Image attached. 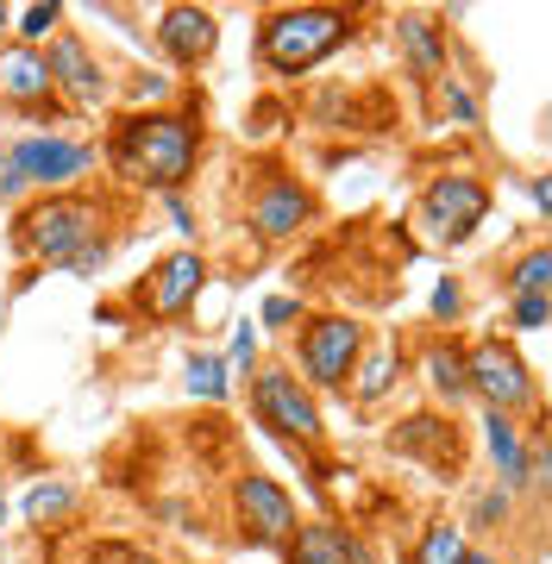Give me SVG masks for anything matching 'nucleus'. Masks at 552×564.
Listing matches in <instances>:
<instances>
[{
  "label": "nucleus",
  "instance_id": "f257e3e1",
  "mask_svg": "<svg viewBox=\"0 0 552 564\" xmlns=\"http://www.w3.org/2000/svg\"><path fill=\"white\" fill-rule=\"evenodd\" d=\"M132 207L139 195L95 182L63 195H25L20 207H7V258H20V270L39 276H101L132 232Z\"/></svg>",
  "mask_w": 552,
  "mask_h": 564
},
{
  "label": "nucleus",
  "instance_id": "f03ea898",
  "mask_svg": "<svg viewBox=\"0 0 552 564\" xmlns=\"http://www.w3.org/2000/svg\"><path fill=\"white\" fill-rule=\"evenodd\" d=\"M95 151L126 195H188L207 163V88L183 82L170 107H120Z\"/></svg>",
  "mask_w": 552,
  "mask_h": 564
},
{
  "label": "nucleus",
  "instance_id": "7ed1b4c3",
  "mask_svg": "<svg viewBox=\"0 0 552 564\" xmlns=\"http://www.w3.org/2000/svg\"><path fill=\"white\" fill-rule=\"evenodd\" d=\"M377 13L346 0H295V7H258L251 20V69L264 82H307L339 51L365 39Z\"/></svg>",
  "mask_w": 552,
  "mask_h": 564
},
{
  "label": "nucleus",
  "instance_id": "20e7f679",
  "mask_svg": "<svg viewBox=\"0 0 552 564\" xmlns=\"http://www.w3.org/2000/svg\"><path fill=\"white\" fill-rule=\"evenodd\" d=\"M101 170V151L83 132H13L0 144V207H20L25 195H63L83 188Z\"/></svg>",
  "mask_w": 552,
  "mask_h": 564
},
{
  "label": "nucleus",
  "instance_id": "39448f33",
  "mask_svg": "<svg viewBox=\"0 0 552 564\" xmlns=\"http://www.w3.org/2000/svg\"><path fill=\"white\" fill-rule=\"evenodd\" d=\"M246 408H251V426L277 440L295 458V452H327V408L321 395L289 370L283 351H264L258 370L246 377Z\"/></svg>",
  "mask_w": 552,
  "mask_h": 564
},
{
  "label": "nucleus",
  "instance_id": "423d86ee",
  "mask_svg": "<svg viewBox=\"0 0 552 564\" xmlns=\"http://www.w3.org/2000/svg\"><path fill=\"white\" fill-rule=\"evenodd\" d=\"M327 202L307 176H295L277 151L264 158H246V182H239V220L258 245H289L302 239L307 226H321Z\"/></svg>",
  "mask_w": 552,
  "mask_h": 564
},
{
  "label": "nucleus",
  "instance_id": "0eeeda50",
  "mask_svg": "<svg viewBox=\"0 0 552 564\" xmlns=\"http://www.w3.org/2000/svg\"><path fill=\"white\" fill-rule=\"evenodd\" d=\"M370 333H377V326L358 321L351 307H307V321L283 339V358L314 395H346V383H351V370H358V358H365Z\"/></svg>",
  "mask_w": 552,
  "mask_h": 564
},
{
  "label": "nucleus",
  "instance_id": "6e6552de",
  "mask_svg": "<svg viewBox=\"0 0 552 564\" xmlns=\"http://www.w3.org/2000/svg\"><path fill=\"white\" fill-rule=\"evenodd\" d=\"M490 207H496L490 176H477L465 163H446V170L421 176V188H414V226H421V239H427L433 251L470 245L484 232V220H490Z\"/></svg>",
  "mask_w": 552,
  "mask_h": 564
},
{
  "label": "nucleus",
  "instance_id": "1a4fd4ad",
  "mask_svg": "<svg viewBox=\"0 0 552 564\" xmlns=\"http://www.w3.org/2000/svg\"><path fill=\"white\" fill-rule=\"evenodd\" d=\"M383 452L396 464H414L427 470L433 484H470V433H465V414H440V408H402L396 421L383 426Z\"/></svg>",
  "mask_w": 552,
  "mask_h": 564
},
{
  "label": "nucleus",
  "instance_id": "9d476101",
  "mask_svg": "<svg viewBox=\"0 0 552 564\" xmlns=\"http://www.w3.org/2000/svg\"><path fill=\"white\" fill-rule=\"evenodd\" d=\"M465 364H470V408L528 421L533 408L546 402L540 370L528 364V351H521L509 333H477V339H465Z\"/></svg>",
  "mask_w": 552,
  "mask_h": 564
},
{
  "label": "nucleus",
  "instance_id": "9b49d317",
  "mask_svg": "<svg viewBox=\"0 0 552 564\" xmlns=\"http://www.w3.org/2000/svg\"><path fill=\"white\" fill-rule=\"evenodd\" d=\"M226 527L246 552H283L289 533L302 527V508L289 496V484H277L258 464H239L226 477Z\"/></svg>",
  "mask_w": 552,
  "mask_h": 564
},
{
  "label": "nucleus",
  "instance_id": "f8f14e48",
  "mask_svg": "<svg viewBox=\"0 0 552 564\" xmlns=\"http://www.w3.org/2000/svg\"><path fill=\"white\" fill-rule=\"evenodd\" d=\"M207 282H214L207 251L176 245V251H164V258L132 282L126 314H132L139 326H188V321H195V307H202V295H207Z\"/></svg>",
  "mask_w": 552,
  "mask_h": 564
},
{
  "label": "nucleus",
  "instance_id": "ddd939ff",
  "mask_svg": "<svg viewBox=\"0 0 552 564\" xmlns=\"http://www.w3.org/2000/svg\"><path fill=\"white\" fill-rule=\"evenodd\" d=\"M144 44H151V57H158L164 76L195 82L214 63V51H220V13L202 7V0H170V7L151 13V39Z\"/></svg>",
  "mask_w": 552,
  "mask_h": 564
},
{
  "label": "nucleus",
  "instance_id": "4468645a",
  "mask_svg": "<svg viewBox=\"0 0 552 564\" xmlns=\"http://www.w3.org/2000/svg\"><path fill=\"white\" fill-rule=\"evenodd\" d=\"M44 63H51V82H57V101H69L76 113H107L120 76H113V63L101 57V44L88 32L63 25L57 39L44 44Z\"/></svg>",
  "mask_w": 552,
  "mask_h": 564
},
{
  "label": "nucleus",
  "instance_id": "2eb2a0df",
  "mask_svg": "<svg viewBox=\"0 0 552 564\" xmlns=\"http://www.w3.org/2000/svg\"><path fill=\"white\" fill-rule=\"evenodd\" d=\"M414 389V358H409V326H389V333H370L365 358H358V370H351V383L339 402L358 414V421H370L377 408H389L396 395H409Z\"/></svg>",
  "mask_w": 552,
  "mask_h": 564
},
{
  "label": "nucleus",
  "instance_id": "dca6fc26",
  "mask_svg": "<svg viewBox=\"0 0 552 564\" xmlns=\"http://www.w3.org/2000/svg\"><path fill=\"white\" fill-rule=\"evenodd\" d=\"M409 358H414V383L427 389V408H440V414H465V408H470L465 333L414 326V333H409Z\"/></svg>",
  "mask_w": 552,
  "mask_h": 564
},
{
  "label": "nucleus",
  "instance_id": "f3484780",
  "mask_svg": "<svg viewBox=\"0 0 552 564\" xmlns=\"http://www.w3.org/2000/svg\"><path fill=\"white\" fill-rule=\"evenodd\" d=\"M396 63H402V76H409L414 95H427L433 82L458 63V39H452V20L440 7H409V13H396Z\"/></svg>",
  "mask_w": 552,
  "mask_h": 564
},
{
  "label": "nucleus",
  "instance_id": "a211bd4d",
  "mask_svg": "<svg viewBox=\"0 0 552 564\" xmlns=\"http://www.w3.org/2000/svg\"><path fill=\"white\" fill-rule=\"evenodd\" d=\"M277 564H377V552H370V540L346 514H314V521H302L289 533Z\"/></svg>",
  "mask_w": 552,
  "mask_h": 564
},
{
  "label": "nucleus",
  "instance_id": "6ab92c4d",
  "mask_svg": "<svg viewBox=\"0 0 552 564\" xmlns=\"http://www.w3.org/2000/svg\"><path fill=\"white\" fill-rule=\"evenodd\" d=\"M13 514L25 521V533L44 545H63L69 533H76V521H83V489L69 484V477H32L25 484V496L13 502Z\"/></svg>",
  "mask_w": 552,
  "mask_h": 564
},
{
  "label": "nucleus",
  "instance_id": "aec40b11",
  "mask_svg": "<svg viewBox=\"0 0 552 564\" xmlns=\"http://www.w3.org/2000/svg\"><path fill=\"white\" fill-rule=\"evenodd\" d=\"M477 426H484V458H490V477L509 489V496H521V502H528L533 445H528V433H521V421H509V414H490V408H477Z\"/></svg>",
  "mask_w": 552,
  "mask_h": 564
},
{
  "label": "nucleus",
  "instance_id": "412c9836",
  "mask_svg": "<svg viewBox=\"0 0 552 564\" xmlns=\"http://www.w3.org/2000/svg\"><path fill=\"white\" fill-rule=\"evenodd\" d=\"M515 508H521V496H509V489L490 477V484H470L465 496H458V527H465L477 545H490L515 527Z\"/></svg>",
  "mask_w": 552,
  "mask_h": 564
},
{
  "label": "nucleus",
  "instance_id": "4be33fe9",
  "mask_svg": "<svg viewBox=\"0 0 552 564\" xmlns=\"http://www.w3.org/2000/svg\"><path fill=\"white\" fill-rule=\"evenodd\" d=\"M470 545H477V540L458 527V514H452V508H433L427 521L414 527V540H409V552H402V564H465Z\"/></svg>",
  "mask_w": 552,
  "mask_h": 564
},
{
  "label": "nucleus",
  "instance_id": "5701e85b",
  "mask_svg": "<svg viewBox=\"0 0 552 564\" xmlns=\"http://www.w3.org/2000/svg\"><path fill=\"white\" fill-rule=\"evenodd\" d=\"M427 113L433 120H446V126H458V132H484V95H477V82H465L458 76V63H452L446 76L433 82L427 95Z\"/></svg>",
  "mask_w": 552,
  "mask_h": 564
},
{
  "label": "nucleus",
  "instance_id": "b1692460",
  "mask_svg": "<svg viewBox=\"0 0 552 564\" xmlns=\"http://www.w3.org/2000/svg\"><path fill=\"white\" fill-rule=\"evenodd\" d=\"M183 395L195 408H226L239 395V383H232V370H226L220 351H188L183 358Z\"/></svg>",
  "mask_w": 552,
  "mask_h": 564
},
{
  "label": "nucleus",
  "instance_id": "393cba45",
  "mask_svg": "<svg viewBox=\"0 0 552 564\" xmlns=\"http://www.w3.org/2000/svg\"><path fill=\"white\" fill-rule=\"evenodd\" d=\"M533 295H552V251H546V239L521 245V251L502 263V302H533Z\"/></svg>",
  "mask_w": 552,
  "mask_h": 564
},
{
  "label": "nucleus",
  "instance_id": "a878e982",
  "mask_svg": "<svg viewBox=\"0 0 552 564\" xmlns=\"http://www.w3.org/2000/svg\"><path fill=\"white\" fill-rule=\"evenodd\" d=\"M465 314H470V282L465 276H440L433 282V302H427V321L421 326H440V333H458L465 326Z\"/></svg>",
  "mask_w": 552,
  "mask_h": 564
},
{
  "label": "nucleus",
  "instance_id": "bb28decb",
  "mask_svg": "<svg viewBox=\"0 0 552 564\" xmlns=\"http://www.w3.org/2000/svg\"><path fill=\"white\" fill-rule=\"evenodd\" d=\"M69 25V7L63 0H32V7H13V39L20 44H51Z\"/></svg>",
  "mask_w": 552,
  "mask_h": 564
},
{
  "label": "nucleus",
  "instance_id": "cd10ccee",
  "mask_svg": "<svg viewBox=\"0 0 552 564\" xmlns=\"http://www.w3.org/2000/svg\"><path fill=\"white\" fill-rule=\"evenodd\" d=\"M76 564H170L164 552H151V545L126 540V533H101V540H88L76 552Z\"/></svg>",
  "mask_w": 552,
  "mask_h": 564
},
{
  "label": "nucleus",
  "instance_id": "c85d7f7f",
  "mask_svg": "<svg viewBox=\"0 0 552 564\" xmlns=\"http://www.w3.org/2000/svg\"><path fill=\"white\" fill-rule=\"evenodd\" d=\"M113 101H132V107H170V101H176V76H164V69H132V76H120Z\"/></svg>",
  "mask_w": 552,
  "mask_h": 564
},
{
  "label": "nucleus",
  "instance_id": "c756f323",
  "mask_svg": "<svg viewBox=\"0 0 552 564\" xmlns=\"http://www.w3.org/2000/svg\"><path fill=\"white\" fill-rule=\"evenodd\" d=\"M307 307H314L307 295H264V307H258V321H251V326H264V339L283 345L289 333L307 321Z\"/></svg>",
  "mask_w": 552,
  "mask_h": 564
},
{
  "label": "nucleus",
  "instance_id": "7c9ffc66",
  "mask_svg": "<svg viewBox=\"0 0 552 564\" xmlns=\"http://www.w3.org/2000/svg\"><path fill=\"white\" fill-rule=\"evenodd\" d=\"M546 321H552V295L502 302V333H509V339H533V333H546Z\"/></svg>",
  "mask_w": 552,
  "mask_h": 564
},
{
  "label": "nucleus",
  "instance_id": "2f4dec72",
  "mask_svg": "<svg viewBox=\"0 0 552 564\" xmlns=\"http://www.w3.org/2000/svg\"><path fill=\"white\" fill-rule=\"evenodd\" d=\"M220 358H226V370H232V383H246L251 370H258V358H264V345H258V326H251V321L232 326V339H226Z\"/></svg>",
  "mask_w": 552,
  "mask_h": 564
},
{
  "label": "nucleus",
  "instance_id": "473e14b6",
  "mask_svg": "<svg viewBox=\"0 0 552 564\" xmlns=\"http://www.w3.org/2000/svg\"><path fill=\"white\" fill-rule=\"evenodd\" d=\"M158 207H164V220H170V232L183 245H195V232H202V214L188 207V195H158Z\"/></svg>",
  "mask_w": 552,
  "mask_h": 564
},
{
  "label": "nucleus",
  "instance_id": "72a5a7b5",
  "mask_svg": "<svg viewBox=\"0 0 552 564\" xmlns=\"http://www.w3.org/2000/svg\"><path fill=\"white\" fill-rule=\"evenodd\" d=\"M528 202H533V214H546V207H552V176H533L528 182Z\"/></svg>",
  "mask_w": 552,
  "mask_h": 564
},
{
  "label": "nucleus",
  "instance_id": "f704fd0d",
  "mask_svg": "<svg viewBox=\"0 0 552 564\" xmlns=\"http://www.w3.org/2000/svg\"><path fill=\"white\" fill-rule=\"evenodd\" d=\"M465 564H515L509 552H502V545H470V558Z\"/></svg>",
  "mask_w": 552,
  "mask_h": 564
},
{
  "label": "nucleus",
  "instance_id": "c9c22d12",
  "mask_svg": "<svg viewBox=\"0 0 552 564\" xmlns=\"http://www.w3.org/2000/svg\"><path fill=\"white\" fill-rule=\"evenodd\" d=\"M13 39V0H0V44Z\"/></svg>",
  "mask_w": 552,
  "mask_h": 564
},
{
  "label": "nucleus",
  "instance_id": "e433bc0d",
  "mask_svg": "<svg viewBox=\"0 0 552 564\" xmlns=\"http://www.w3.org/2000/svg\"><path fill=\"white\" fill-rule=\"evenodd\" d=\"M7 521H13V502H7V496H0V527H7Z\"/></svg>",
  "mask_w": 552,
  "mask_h": 564
}]
</instances>
